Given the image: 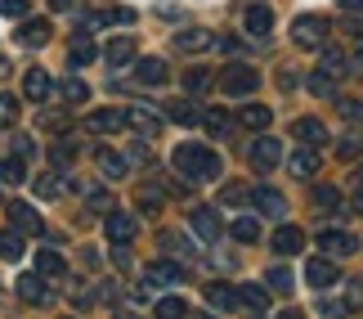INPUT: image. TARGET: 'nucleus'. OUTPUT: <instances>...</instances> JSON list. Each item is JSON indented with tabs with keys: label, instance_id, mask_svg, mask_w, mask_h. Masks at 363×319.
<instances>
[{
	"label": "nucleus",
	"instance_id": "nucleus-28",
	"mask_svg": "<svg viewBox=\"0 0 363 319\" xmlns=\"http://www.w3.org/2000/svg\"><path fill=\"white\" fill-rule=\"evenodd\" d=\"M135 81H144V86H162V81H166V63L162 59H139Z\"/></svg>",
	"mask_w": 363,
	"mask_h": 319
},
{
	"label": "nucleus",
	"instance_id": "nucleus-43",
	"mask_svg": "<svg viewBox=\"0 0 363 319\" xmlns=\"http://www.w3.org/2000/svg\"><path fill=\"white\" fill-rule=\"evenodd\" d=\"M314 202H318V207H337V202H341V193L332 189V185H318V189H314Z\"/></svg>",
	"mask_w": 363,
	"mask_h": 319
},
{
	"label": "nucleus",
	"instance_id": "nucleus-18",
	"mask_svg": "<svg viewBox=\"0 0 363 319\" xmlns=\"http://www.w3.org/2000/svg\"><path fill=\"white\" fill-rule=\"evenodd\" d=\"M242 27H247L251 36H269L274 32V9L269 5H251L247 18H242Z\"/></svg>",
	"mask_w": 363,
	"mask_h": 319
},
{
	"label": "nucleus",
	"instance_id": "nucleus-31",
	"mask_svg": "<svg viewBox=\"0 0 363 319\" xmlns=\"http://www.w3.org/2000/svg\"><path fill=\"white\" fill-rule=\"evenodd\" d=\"M23 162H27V158H18V153L0 162V185H23V180H27V166H23Z\"/></svg>",
	"mask_w": 363,
	"mask_h": 319
},
{
	"label": "nucleus",
	"instance_id": "nucleus-46",
	"mask_svg": "<svg viewBox=\"0 0 363 319\" xmlns=\"http://www.w3.org/2000/svg\"><path fill=\"white\" fill-rule=\"evenodd\" d=\"M0 13L5 18H27V0H0Z\"/></svg>",
	"mask_w": 363,
	"mask_h": 319
},
{
	"label": "nucleus",
	"instance_id": "nucleus-41",
	"mask_svg": "<svg viewBox=\"0 0 363 319\" xmlns=\"http://www.w3.org/2000/svg\"><path fill=\"white\" fill-rule=\"evenodd\" d=\"M184 86L198 94V90H211V72H206V67H193V72L184 77Z\"/></svg>",
	"mask_w": 363,
	"mask_h": 319
},
{
	"label": "nucleus",
	"instance_id": "nucleus-11",
	"mask_svg": "<svg viewBox=\"0 0 363 319\" xmlns=\"http://www.w3.org/2000/svg\"><path fill=\"white\" fill-rule=\"evenodd\" d=\"M18 297L27 301V306H45V301H50V288H45V274H23V279H18Z\"/></svg>",
	"mask_w": 363,
	"mask_h": 319
},
{
	"label": "nucleus",
	"instance_id": "nucleus-50",
	"mask_svg": "<svg viewBox=\"0 0 363 319\" xmlns=\"http://www.w3.org/2000/svg\"><path fill=\"white\" fill-rule=\"evenodd\" d=\"M90 207H99V212H108V207H113V198H108L104 189H90V198H86Z\"/></svg>",
	"mask_w": 363,
	"mask_h": 319
},
{
	"label": "nucleus",
	"instance_id": "nucleus-45",
	"mask_svg": "<svg viewBox=\"0 0 363 319\" xmlns=\"http://www.w3.org/2000/svg\"><path fill=\"white\" fill-rule=\"evenodd\" d=\"M59 189H63V185H59L54 175H40V180H36V193H40V198H59Z\"/></svg>",
	"mask_w": 363,
	"mask_h": 319
},
{
	"label": "nucleus",
	"instance_id": "nucleus-29",
	"mask_svg": "<svg viewBox=\"0 0 363 319\" xmlns=\"http://www.w3.org/2000/svg\"><path fill=\"white\" fill-rule=\"evenodd\" d=\"M104 59L113 63V67H121V63H130V59H135V40H130V36H117L113 45L104 50Z\"/></svg>",
	"mask_w": 363,
	"mask_h": 319
},
{
	"label": "nucleus",
	"instance_id": "nucleus-14",
	"mask_svg": "<svg viewBox=\"0 0 363 319\" xmlns=\"http://www.w3.org/2000/svg\"><path fill=\"white\" fill-rule=\"evenodd\" d=\"M211 45H216V36L202 32V27H184V32H175V50H184V54H202Z\"/></svg>",
	"mask_w": 363,
	"mask_h": 319
},
{
	"label": "nucleus",
	"instance_id": "nucleus-17",
	"mask_svg": "<svg viewBox=\"0 0 363 319\" xmlns=\"http://www.w3.org/2000/svg\"><path fill=\"white\" fill-rule=\"evenodd\" d=\"M291 135H296L301 144L318 148V144L328 140V126H323V121H318V117H296V126H291Z\"/></svg>",
	"mask_w": 363,
	"mask_h": 319
},
{
	"label": "nucleus",
	"instance_id": "nucleus-21",
	"mask_svg": "<svg viewBox=\"0 0 363 319\" xmlns=\"http://www.w3.org/2000/svg\"><path fill=\"white\" fill-rule=\"evenodd\" d=\"M36 270L45 274V279H63V274H67V261L54 252V247H40V252H36Z\"/></svg>",
	"mask_w": 363,
	"mask_h": 319
},
{
	"label": "nucleus",
	"instance_id": "nucleus-37",
	"mask_svg": "<svg viewBox=\"0 0 363 319\" xmlns=\"http://www.w3.org/2000/svg\"><path fill=\"white\" fill-rule=\"evenodd\" d=\"M94 54H99V50H94L90 40H72V54H67V63H72V67H81V63H90Z\"/></svg>",
	"mask_w": 363,
	"mask_h": 319
},
{
	"label": "nucleus",
	"instance_id": "nucleus-30",
	"mask_svg": "<svg viewBox=\"0 0 363 319\" xmlns=\"http://www.w3.org/2000/svg\"><path fill=\"white\" fill-rule=\"evenodd\" d=\"M94 158H99V171H104L108 180H121L125 171H130V162H125V158H117V153H108V148H99Z\"/></svg>",
	"mask_w": 363,
	"mask_h": 319
},
{
	"label": "nucleus",
	"instance_id": "nucleus-10",
	"mask_svg": "<svg viewBox=\"0 0 363 319\" xmlns=\"http://www.w3.org/2000/svg\"><path fill=\"white\" fill-rule=\"evenodd\" d=\"M9 225L18 229V234H40V229H45L32 202H9Z\"/></svg>",
	"mask_w": 363,
	"mask_h": 319
},
{
	"label": "nucleus",
	"instance_id": "nucleus-40",
	"mask_svg": "<svg viewBox=\"0 0 363 319\" xmlns=\"http://www.w3.org/2000/svg\"><path fill=\"white\" fill-rule=\"evenodd\" d=\"M162 247H166V252H175V256H193V247L184 243V234H162Z\"/></svg>",
	"mask_w": 363,
	"mask_h": 319
},
{
	"label": "nucleus",
	"instance_id": "nucleus-15",
	"mask_svg": "<svg viewBox=\"0 0 363 319\" xmlns=\"http://www.w3.org/2000/svg\"><path fill=\"white\" fill-rule=\"evenodd\" d=\"M144 279L152 288H166V283H179L184 279V266H175V261H152V266L144 270Z\"/></svg>",
	"mask_w": 363,
	"mask_h": 319
},
{
	"label": "nucleus",
	"instance_id": "nucleus-3",
	"mask_svg": "<svg viewBox=\"0 0 363 319\" xmlns=\"http://www.w3.org/2000/svg\"><path fill=\"white\" fill-rule=\"evenodd\" d=\"M162 121H166V117H157V113H152V108H144V104H130V108H125V126H130L139 140H157V135H162Z\"/></svg>",
	"mask_w": 363,
	"mask_h": 319
},
{
	"label": "nucleus",
	"instance_id": "nucleus-20",
	"mask_svg": "<svg viewBox=\"0 0 363 319\" xmlns=\"http://www.w3.org/2000/svg\"><path fill=\"white\" fill-rule=\"evenodd\" d=\"M301 243H305V234H301L296 225H283V229L274 234V252H278V256H296Z\"/></svg>",
	"mask_w": 363,
	"mask_h": 319
},
{
	"label": "nucleus",
	"instance_id": "nucleus-9",
	"mask_svg": "<svg viewBox=\"0 0 363 319\" xmlns=\"http://www.w3.org/2000/svg\"><path fill=\"white\" fill-rule=\"evenodd\" d=\"M251 162H256L260 171H274V166L283 162V144H278L274 135H264V140H256V144H251Z\"/></svg>",
	"mask_w": 363,
	"mask_h": 319
},
{
	"label": "nucleus",
	"instance_id": "nucleus-24",
	"mask_svg": "<svg viewBox=\"0 0 363 319\" xmlns=\"http://www.w3.org/2000/svg\"><path fill=\"white\" fill-rule=\"evenodd\" d=\"M291 175H301V180H310V175H318V166H323V162H318V153H314V148L310 144H305L301 148V153H291Z\"/></svg>",
	"mask_w": 363,
	"mask_h": 319
},
{
	"label": "nucleus",
	"instance_id": "nucleus-12",
	"mask_svg": "<svg viewBox=\"0 0 363 319\" xmlns=\"http://www.w3.org/2000/svg\"><path fill=\"white\" fill-rule=\"evenodd\" d=\"M125 126V113H117V108H99V113H90L86 117V131L90 135H113Z\"/></svg>",
	"mask_w": 363,
	"mask_h": 319
},
{
	"label": "nucleus",
	"instance_id": "nucleus-49",
	"mask_svg": "<svg viewBox=\"0 0 363 319\" xmlns=\"http://www.w3.org/2000/svg\"><path fill=\"white\" fill-rule=\"evenodd\" d=\"M13 153H18V158H32V153H36L32 135H18V140H13Z\"/></svg>",
	"mask_w": 363,
	"mask_h": 319
},
{
	"label": "nucleus",
	"instance_id": "nucleus-39",
	"mask_svg": "<svg viewBox=\"0 0 363 319\" xmlns=\"http://www.w3.org/2000/svg\"><path fill=\"white\" fill-rule=\"evenodd\" d=\"M157 315L166 319V315H189V301L184 297H162L157 301Z\"/></svg>",
	"mask_w": 363,
	"mask_h": 319
},
{
	"label": "nucleus",
	"instance_id": "nucleus-27",
	"mask_svg": "<svg viewBox=\"0 0 363 319\" xmlns=\"http://www.w3.org/2000/svg\"><path fill=\"white\" fill-rule=\"evenodd\" d=\"M166 117L179 121V126H193V121H202V113L193 108V99H171V104H166Z\"/></svg>",
	"mask_w": 363,
	"mask_h": 319
},
{
	"label": "nucleus",
	"instance_id": "nucleus-25",
	"mask_svg": "<svg viewBox=\"0 0 363 319\" xmlns=\"http://www.w3.org/2000/svg\"><path fill=\"white\" fill-rule=\"evenodd\" d=\"M202 126H206V135H211V140H225L229 126H233V117L225 113V108H206V113H202Z\"/></svg>",
	"mask_w": 363,
	"mask_h": 319
},
{
	"label": "nucleus",
	"instance_id": "nucleus-22",
	"mask_svg": "<svg viewBox=\"0 0 363 319\" xmlns=\"http://www.w3.org/2000/svg\"><path fill=\"white\" fill-rule=\"evenodd\" d=\"M238 121H242L247 131H264V126L274 121V108H269V104H247L242 113H238Z\"/></svg>",
	"mask_w": 363,
	"mask_h": 319
},
{
	"label": "nucleus",
	"instance_id": "nucleus-19",
	"mask_svg": "<svg viewBox=\"0 0 363 319\" xmlns=\"http://www.w3.org/2000/svg\"><path fill=\"white\" fill-rule=\"evenodd\" d=\"M50 32H54L50 18H27V23H23V32H18V40H23L27 50H36V45H45V40H50Z\"/></svg>",
	"mask_w": 363,
	"mask_h": 319
},
{
	"label": "nucleus",
	"instance_id": "nucleus-32",
	"mask_svg": "<svg viewBox=\"0 0 363 319\" xmlns=\"http://www.w3.org/2000/svg\"><path fill=\"white\" fill-rule=\"evenodd\" d=\"M264 288H269V293H291V288H296V283H291V270L287 266H269V274H264Z\"/></svg>",
	"mask_w": 363,
	"mask_h": 319
},
{
	"label": "nucleus",
	"instance_id": "nucleus-36",
	"mask_svg": "<svg viewBox=\"0 0 363 319\" xmlns=\"http://www.w3.org/2000/svg\"><path fill=\"white\" fill-rule=\"evenodd\" d=\"M63 99L67 104H86L90 99V86H86V81H77V77H67L63 81Z\"/></svg>",
	"mask_w": 363,
	"mask_h": 319
},
{
	"label": "nucleus",
	"instance_id": "nucleus-13",
	"mask_svg": "<svg viewBox=\"0 0 363 319\" xmlns=\"http://www.w3.org/2000/svg\"><path fill=\"white\" fill-rule=\"evenodd\" d=\"M251 202H256L264 216H274V220H283V216H287V198H283L278 189H269V185H260L256 193H251Z\"/></svg>",
	"mask_w": 363,
	"mask_h": 319
},
{
	"label": "nucleus",
	"instance_id": "nucleus-38",
	"mask_svg": "<svg viewBox=\"0 0 363 319\" xmlns=\"http://www.w3.org/2000/svg\"><path fill=\"white\" fill-rule=\"evenodd\" d=\"M72 153H77V140H63V144L50 148V162L54 166H67V162H72Z\"/></svg>",
	"mask_w": 363,
	"mask_h": 319
},
{
	"label": "nucleus",
	"instance_id": "nucleus-6",
	"mask_svg": "<svg viewBox=\"0 0 363 319\" xmlns=\"http://www.w3.org/2000/svg\"><path fill=\"white\" fill-rule=\"evenodd\" d=\"M104 229H108V239H113L117 247H125V243H130L135 239V216L130 212H108V220H104Z\"/></svg>",
	"mask_w": 363,
	"mask_h": 319
},
{
	"label": "nucleus",
	"instance_id": "nucleus-26",
	"mask_svg": "<svg viewBox=\"0 0 363 319\" xmlns=\"http://www.w3.org/2000/svg\"><path fill=\"white\" fill-rule=\"evenodd\" d=\"M206 301H211L216 310H238V288H229V283H211V288H206Z\"/></svg>",
	"mask_w": 363,
	"mask_h": 319
},
{
	"label": "nucleus",
	"instance_id": "nucleus-44",
	"mask_svg": "<svg viewBox=\"0 0 363 319\" xmlns=\"http://www.w3.org/2000/svg\"><path fill=\"white\" fill-rule=\"evenodd\" d=\"M13 117H18V99H13V94H0V126L13 121Z\"/></svg>",
	"mask_w": 363,
	"mask_h": 319
},
{
	"label": "nucleus",
	"instance_id": "nucleus-4",
	"mask_svg": "<svg viewBox=\"0 0 363 319\" xmlns=\"http://www.w3.org/2000/svg\"><path fill=\"white\" fill-rule=\"evenodd\" d=\"M220 86H225V94H256L260 72H256V67H247V63H233V67H225Z\"/></svg>",
	"mask_w": 363,
	"mask_h": 319
},
{
	"label": "nucleus",
	"instance_id": "nucleus-23",
	"mask_svg": "<svg viewBox=\"0 0 363 319\" xmlns=\"http://www.w3.org/2000/svg\"><path fill=\"white\" fill-rule=\"evenodd\" d=\"M238 306L264 310V306H269V288H264V283H238Z\"/></svg>",
	"mask_w": 363,
	"mask_h": 319
},
{
	"label": "nucleus",
	"instance_id": "nucleus-53",
	"mask_svg": "<svg viewBox=\"0 0 363 319\" xmlns=\"http://www.w3.org/2000/svg\"><path fill=\"white\" fill-rule=\"evenodd\" d=\"M341 9H354V13H363V0H341Z\"/></svg>",
	"mask_w": 363,
	"mask_h": 319
},
{
	"label": "nucleus",
	"instance_id": "nucleus-34",
	"mask_svg": "<svg viewBox=\"0 0 363 319\" xmlns=\"http://www.w3.org/2000/svg\"><path fill=\"white\" fill-rule=\"evenodd\" d=\"M229 234H233L238 243H256V239H260V220H256V216H238Z\"/></svg>",
	"mask_w": 363,
	"mask_h": 319
},
{
	"label": "nucleus",
	"instance_id": "nucleus-33",
	"mask_svg": "<svg viewBox=\"0 0 363 319\" xmlns=\"http://www.w3.org/2000/svg\"><path fill=\"white\" fill-rule=\"evenodd\" d=\"M18 256H23V234L0 229V261H18Z\"/></svg>",
	"mask_w": 363,
	"mask_h": 319
},
{
	"label": "nucleus",
	"instance_id": "nucleus-48",
	"mask_svg": "<svg viewBox=\"0 0 363 319\" xmlns=\"http://www.w3.org/2000/svg\"><path fill=\"white\" fill-rule=\"evenodd\" d=\"M310 90L314 94H332V77L328 72H310Z\"/></svg>",
	"mask_w": 363,
	"mask_h": 319
},
{
	"label": "nucleus",
	"instance_id": "nucleus-47",
	"mask_svg": "<svg viewBox=\"0 0 363 319\" xmlns=\"http://www.w3.org/2000/svg\"><path fill=\"white\" fill-rule=\"evenodd\" d=\"M341 117L359 126V121H363V104H359V99H341Z\"/></svg>",
	"mask_w": 363,
	"mask_h": 319
},
{
	"label": "nucleus",
	"instance_id": "nucleus-2",
	"mask_svg": "<svg viewBox=\"0 0 363 319\" xmlns=\"http://www.w3.org/2000/svg\"><path fill=\"white\" fill-rule=\"evenodd\" d=\"M291 36H296V45L318 50L328 40V18H323V13H301V18L291 23Z\"/></svg>",
	"mask_w": 363,
	"mask_h": 319
},
{
	"label": "nucleus",
	"instance_id": "nucleus-52",
	"mask_svg": "<svg viewBox=\"0 0 363 319\" xmlns=\"http://www.w3.org/2000/svg\"><path fill=\"white\" fill-rule=\"evenodd\" d=\"M350 63H354V67H359V72H363V36H359V50L350 54Z\"/></svg>",
	"mask_w": 363,
	"mask_h": 319
},
{
	"label": "nucleus",
	"instance_id": "nucleus-35",
	"mask_svg": "<svg viewBox=\"0 0 363 319\" xmlns=\"http://www.w3.org/2000/svg\"><path fill=\"white\" fill-rule=\"evenodd\" d=\"M345 67H350V54L345 50H323V72L328 77H341Z\"/></svg>",
	"mask_w": 363,
	"mask_h": 319
},
{
	"label": "nucleus",
	"instance_id": "nucleus-7",
	"mask_svg": "<svg viewBox=\"0 0 363 319\" xmlns=\"http://www.w3.org/2000/svg\"><path fill=\"white\" fill-rule=\"evenodd\" d=\"M50 90H54V81H50L45 67H27V77H23V94H27V99H32V104H45Z\"/></svg>",
	"mask_w": 363,
	"mask_h": 319
},
{
	"label": "nucleus",
	"instance_id": "nucleus-1",
	"mask_svg": "<svg viewBox=\"0 0 363 319\" xmlns=\"http://www.w3.org/2000/svg\"><path fill=\"white\" fill-rule=\"evenodd\" d=\"M171 162H175V171L184 175V180H193V185L220 180V171H225L220 153H216V148H206V144H179L175 153H171Z\"/></svg>",
	"mask_w": 363,
	"mask_h": 319
},
{
	"label": "nucleus",
	"instance_id": "nucleus-8",
	"mask_svg": "<svg viewBox=\"0 0 363 319\" xmlns=\"http://www.w3.org/2000/svg\"><path fill=\"white\" fill-rule=\"evenodd\" d=\"M318 247L328 256H350V252H359V239L354 234H341V229H323L318 234Z\"/></svg>",
	"mask_w": 363,
	"mask_h": 319
},
{
	"label": "nucleus",
	"instance_id": "nucleus-51",
	"mask_svg": "<svg viewBox=\"0 0 363 319\" xmlns=\"http://www.w3.org/2000/svg\"><path fill=\"white\" fill-rule=\"evenodd\" d=\"M113 23H135V9H113Z\"/></svg>",
	"mask_w": 363,
	"mask_h": 319
},
{
	"label": "nucleus",
	"instance_id": "nucleus-16",
	"mask_svg": "<svg viewBox=\"0 0 363 319\" xmlns=\"http://www.w3.org/2000/svg\"><path fill=\"white\" fill-rule=\"evenodd\" d=\"M305 283L310 288H332L337 283V266H332L328 256H314L310 266H305Z\"/></svg>",
	"mask_w": 363,
	"mask_h": 319
},
{
	"label": "nucleus",
	"instance_id": "nucleus-55",
	"mask_svg": "<svg viewBox=\"0 0 363 319\" xmlns=\"http://www.w3.org/2000/svg\"><path fill=\"white\" fill-rule=\"evenodd\" d=\"M354 207H359V216H363V193H359V198H354Z\"/></svg>",
	"mask_w": 363,
	"mask_h": 319
},
{
	"label": "nucleus",
	"instance_id": "nucleus-56",
	"mask_svg": "<svg viewBox=\"0 0 363 319\" xmlns=\"http://www.w3.org/2000/svg\"><path fill=\"white\" fill-rule=\"evenodd\" d=\"M359 180H363V171H359Z\"/></svg>",
	"mask_w": 363,
	"mask_h": 319
},
{
	"label": "nucleus",
	"instance_id": "nucleus-42",
	"mask_svg": "<svg viewBox=\"0 0 363 319\" xmlns=\"http://www.w3.org/2000/svg\"><path fill=\"white\" fill-rule=\"evenodd\" d=\"M359 153H363V131H354V135L341 140V158H359Z\"/></svg>",
	"mask_w": 363,
	"mask_h": 319
},
{
	"label": "nucleus",
	"instance_id": "nucleus-5",
	"mask_svg": "<svg viewBox=\"0 0 363 319\" xmlns=\"http://www.w3.org/2000/svg\"><path fill=\"white\" fill-rule=\"evenodd\" d=\"M189 225H193V234H198L206 247L220 239V216H216V207H198V212L189 216Z\"/></svg>",
	"mask_w": 363,
	"mask_h": 319
},
{
	"label": "nucleus",
	"instance_id": "nucleus-54",
	"mask_svg": "<svg viewBox=\"0 0 363 319\" xmlns=\"http://www.w3.org/2000/svg\"><path fill=\"white\" fill-rule=\"evenodd\" d=\"M50 5H54V9H67V5H72V0H50Z\"/></svg>",
	"mask_w": 363,
	"mask_h": 319
}]
</instances>
